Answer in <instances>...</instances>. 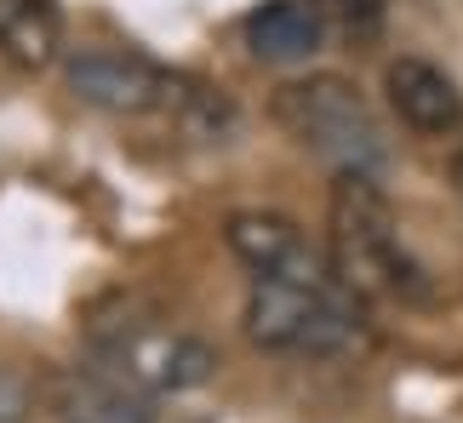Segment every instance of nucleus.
Segmentation results:
<instances>
[{
	"mask_svg": "<svg viewBox=\"0 0 463 423\" xmlns=\"http://www.w3.org/2000/svg\"><path fill=\"white\" fill-rule=\"evenodd\" d=\"M29 400H34L29 383L0 366V423H24V418H29Z\"/></svg>",
	"mask_w": 463,
	"mask_h": 423,
	"instance_id": "f8f14e48",
	"label": "nucleus"
},
{
	"mask_svg": "<svg viewBox=\"0 0 463 423\" xmlns=\"http://www.w3.org/2000/svg\"><path fill=\"white\" fill-rule=\"evenodd\" d=\"M275 120L287 127L304 149L326 155L337 172H378L389 166L383 127L372 115V103L361 98V86L344 75H304L287 80L275 92Z\"/></svg>",
	"mask_w": 463,
	"mask_h": 423,
	"instance_id": "7ed1b4c3",
	"label": "nucleus"
},
{
	"mask_svg": "<svg viewBox=\"0 0 463 423\" xmlns=\"http://www.w3.org/2000/svg\"><path fill=\"white\" fill-rule=\"evenodd\" d=\"M166 115L189 137H201V144H223V137L235 132V103H229L218 86H201V80H189V75H172Z\"/></svg>",
	"mask_w": 463,
	"mask_h": 423,
	"instance_id": "9d476101",
	"label": "nucleus"
},
{
	"mask_svg": "<svg viewBox=\"0 0 463 423\" xmlns=\"http://www.w3.org/2000/svg\"><path fill=\"white\" fill-rule=\"evenodd\" d=\"M63 80L69 92L92 109H109V115H149V109H166V92H172V69H160L144 52H120V46H86L63 63Z\"/></svg>",
	"mask_w": 463,
	"mask_h": 423,
	"instance_id": "20e7f679",
	"label": "nucleus"
},
{
	"mask_svg": "<svg viewBox=\"0 0 463 423\" xmlns=\"http://www.w3.org/2000/svg\"><path fill=\"white\" fill-rule=\"evenodd\" d=\"M0 52L17 63L58 58V6L52 0H0Z\"/></svg>",
	"mask_w": 463,
	"mask_h": 423,
	"instance_id": "1a4fd4ad",
	"label": "nucleus"
},
{
	"mask_svg": "<svg viewBox=\"0 0 463 423\" xmlns=\"http://www.w3.org/2000/svg\"><path fill=\"white\" fill-rule=\"evenodd\" d=\"M383 92L389 109L401 115V127H412L418 137H452L463 132V92L458 80L430 58H395L383 69Z\"/></svg>",
	"mask_w": 463,
	"mask_h": 423,
	"instance_id": "423d86ee",
	"label": "nucleus"
},
{
	"mask_svg": "<svg viewBox=\"0 0 463 423\" xmlns=\"http://www.w3.org/2000/svg\"><path fill=\"white\" fill-rule=\"evenodd\" d=\"M246 338L269 355L337 361L372 338L366 297L349 292L332 269L320 275H258L246 297Z\"/></svg>",
	"mask_w": 463,
	"mask_h": 423,
	"instance_id": "f257e3e1",
	"label": "nucleus"
},
{
	"mask_svg": "<svg viewBox=\"0 0 463 423\" xmlns=\"http://www.w3.org/2000/svg\"><path fill=\"white\" fill-rule=\"evenodd\" d=\"M103 361H109L120 378H132L137 390H149V395L201 390V383L218 372V355H212V343L189 338V332H155V326L132 332V338L115 343Z\"/></svg>",
	"mask_w": 463,
	"mask_h": 423,
	"instance_id": "39448f33",
	"label": "nucleus"
},
{
	"mask_svg": "<svg viewBox=\"0 0 463 423\" xmlns=\"http://www.w3.org/2000/svg\"><path fill=\"white\" fill-rule=\"evenodd\" d=\"M246 46H252L258 63H309L320 46H326V17L304 0H263V6L246 17Z\"/></svg>",
	"mask_w": 463,
	"mask_h": 423,
	"instance_id": "6e6552de",
	"label": "nucleus"
},
{
	"mask_svg": "<svg viewBox=\"0 0 463 423\" xmlns=\"http://www.w3.org/2000/svg\"><path fill=\"white\" fill-rule=\"evenodd\" d=\"M332 275L361 297H401L423 304L430 275L412 263V252L395 235V212L372 172H337L332 183Z\"/></svg>",
	"mask_w": 463,
	"mask_h": 423,
	"instance_id": "f03ea898",
	"label": "nucleus"
},
{
	"mask_svg": "<svg viewBox=\"0 0 463 423\" xmlns=\"http://www.w3.org/2000/svg\"><path fill=\"white\" fill-rule=\"evenodd\" d=\"M223 240L252 275H320V269H332V258H320L298 235V223L280 218V212H235L223 223Z\"/></svg>",
	"mask_w": 463,
	"mask_h": 423,
	"instance_id": "0eeeda50",
	"label": "nucleus"
},
{
	"mask_svg": "<svg viewBox=\"0 0 463 423\" xmlns=\"http://www.w3.org/2000/svg\"><path fill=\"white\" fill-rule=\"evenodd\" d=\"M309 6L326 17V29H344L354 41L378 34V24H383V0H309Z\"/></svg>",
	"mask_w": 463,
	"mask_h": 423,
	"instance_id": "9b49d317",
	"label": "nucleus"
},
{
	"mask_svg": "<svg viewBox=\"0 0 463 423\" xmlns=\"http://www.w3.org/2000/svg\"><path fill=\"white\" fill-rule=\"evenodd\" d=\"M452 195L463 201V144H458V155H452Z\"/></svg>",
	"mask_w": 463,
	"mask_h": 423,
	"instance_id": "ddd939ff",
	"label": "nucleus"
}]
</instances>
